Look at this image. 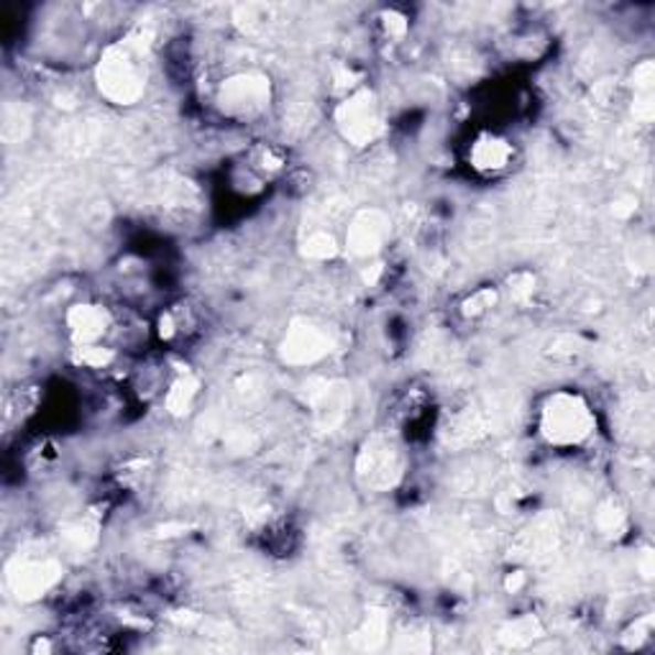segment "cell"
Here are the masks:
<instances>
[{"label": "cell", "mask_w": 655, "mask_h": 655, "mask_svg": "<svg viewBox=\"0 0 655 655\" xmlns=\"http://www.w3.org/2000/svg\"><path fill=\"white\" fill-rule=\"evenodd\" d=\"M197 325L200 318L195 313V308L180 302V305H170L162 310V315H159L157 321V335L167 346H180L182 341H187L190 335L197 331Z\"/></svg>", "instance_id": "obj_10"}, {"label": "cell", "mask_w": 655, "mask_h": 655, "mask_svg": "<svg viewBox=\"0 0 655 655\" xmlns=\"http://www.w3.org/2000/svg\"><path fill=\"white\" fill-rule=\"evenodd\" d=\"M358 476L372 490H389L402 476V453L389 438H372L362 459H358Z\"/></svg>", "instance_id": "obj_6"}, {"label": "cell", "mask_w": 655, "mask_h": 655, "mask_svg": "<svg viewBox=\"0 0 655 655\" xmlns=\"http://www.w3.org/2000/svg\"><path fill=\"white\" fill-rule=\"evenodd\" d=\"M497 298H500V292L492 290V287H484V290L471 292L466 302L461 305V313L466 318H482L490 313V308L494 305V302H497Z\"/></svg>", "instance_id": "obj_17"}, {"label": "cell", "mask_w": 655, "mask_h": 655, "mask_svg": "<svg viewBox=\"0 0 655 655\" xmlns=\"http://www.w3.org/2000/svg\"><path fill=\"white\" fill-rule=\"evenodd\" d=\"M271 100V83L264 72L241 69L234 75L223 77L215 87V106L228 118H249L261 116L269 108Z\"/></svg>", "instance_id": "obj_4"}, {"label": "cell", "mask_w": 655, "mask_h": 655, "mask_svg": "<svg viewBox=\"0 0 655 655\" xmlns=\"http://www.w3.org/2000/svg\"><path fill=\"white\" fill-rule=\"evenodd\" d=\"M535 430L550 449H584L597 433V412L577 389H556L538 405Z\"/></svg>", "instance_id": "obj_1"}, {"label": "cell", "mask_w": 655, "mask_h": 655, "mask_svg": "<svg viewBox=\"0 0 655 655\" xmlns=\"http://www.w3.org/2000/svg\"><path fill=\"white\" fill-rule=\"evenodd\" d=\"M72 362L77 369L103 372L118 362V348L110 343H90V346H72Z\"/></svg>", "instance_id": "obj_14"}, {"label": "cell", "mask_w": 655, "mask_h": 655, "mask_svg": "<svg viewBox=\"0 0 655 655\" xmlns=\"http://www.w3.org/2000/svg\"><path fill=\"white\" fill-rule=\"evenodd\" d=\"M379 31L387 42L397 44L399 39H405L407 29H410V21H407L405 13H399L397 8H387V11L379 13Z\"/></svg>", "instance_id": "obj_16"}, {"label": "cell", "mask_w": 655, "mask_h": 655, "mask_svg": "<svg viewBox=\"0 0 655 655\" xmlns=\"http://www.w3.org/2000/svg\"><path fill=\"white\" fill-rule=\"evenodd\" d=\"M466 162L479 178H500L515 162V143L497 131H482L469 143Z\"/></svg>", "instance_id": "obj_7"}, {"label": "cell", "mask_w": 655, "mask_h": 655, "mask_svg": "<svg viewBox=\"0 0 655 655\" xmlns=\"http://www.w3.org/2000/svg\"><path fill=\"white\" fill-rule=\"evenodd\" d=\"M118 315L103 302H75L65 313V331L72 346H90V343H110L116 333Z\"/></svg>", "instance_id": "obj_5"}, {"label": "cell", "mask_w": 655, "mask_h": 655, "mask_svg": "<svg viewBox=\"0 0 655 655\" xmlns=\"http://www.w3.org/2000/svg\"><path fill=\"white\" fill-rule=\"evenodd\" d=\"M507 284H509L507 290H509V294H513L515 302L530 300L535 292V277L530 275V271H517V275L509 277Z\"/></svg>", "instance_id": "obj_18"}, {"label": "cell", "mask_w": 655, "mask_h": 655, "mask_svg": "<svg viewBox=\"0 0 655 655\" xmlns=\"http://www.w3.org/2000/svg\"><path fill=\"white\" fill-rule=\"evenodd\" d=\"M246 170H251L259 180H271L287 170V151L279 149L277 143L259 141L257 147L249 149L244 159Z\"/></svg>", "instance_id": "obj_13"}, {"label": "cell", "mask_w": 655, "mask_h": 655, "mask_svg": "<svg viewBox=\"0 0 655 655\" xmlns=\"http://www.w3.org/2000/svg\"><path fill=\"white\" fill-rule=\"evenodd\" d=\"M331 335H328L321 325L300 323L292 325V331L284 335L282 356L284 362L292 366H310L331 354Z\"/></svg>", "instance_id": "obj_9"}, {"label": "cell", "mask_w": 655, "mask_h": 655, "mask_svg": "<svg viewBox=\"0 0 655 655\" xmlns=\"http://www.w3.org/2000/svg\"><path fill=\"white\" fill-rule=\"evenodd\" d=\"M60 569L52 561H26L19 566V571L11 573L13 589L19 591L23 599H36L44 597L46 591L54 587L57 581Z\"/></svg>", "instance_id": "obj_11"}, {"label": "cell", "mask_w": 655, "mask_h": 655, "mask_svg": "<svg viewBox=\"0 0 655 655\" xmlns=\"http://www.w3.org/2000/svg\"><path fill=\"white\" fill-rule=\"evenodd\" d=\"M200 397V379L195 377L190 369H178L170 374V382H167L164 387V395H162V402H164V410L170 415H187L193 410L195 402Z\"/></svg>", "instance_id": "obj_12"}, {"label": "cell", "mask_w": 655, "mask_h": 655, "mask_svg": "<svg viewBox=\"0 0 655 655\" xmlns=\"http://www.w3.org/2000/svg\"><path fill=\"white\" fill-rule=\"evenodd\" d=\"M389 238V221L379 211H362L346 228V251L354 257L372 259L385 249Z\"/></svg>", "instance_id": "obj_8"}, {"label": "cell", "mask_w": 655, "mask_h": 655, "mask_svg": "<svg viewBox=\"0 0 655 655\" xmlns=\"http://www.w3.org/2000/svg\"><path fill=\"white\" fill-rule=\"evenodd\" d=\"M335 129L343 136V141H348L351 147H372L385 133V116H382L379 100L369 87L346 95L335 103L333 108Z\"/></svg>", "instance_id": "obj_3"}, {"label": "cell", "mask_w": 655, "mask_h": 655, "mask_svg": "<svg viewBox=\"0 0 655 655\" xmlns=\"http://www.w3.org/2000/svg\"><path fill=\"white\" fill-rule=\"evenodd\" d=\"M95 85L114 106H133L147 90V50L139 39H121L103 50L95 67Z\"/></svg>", "instance_id": "obj_2"}, {"label": "cell", "mask_w": 655, "mask_h": 655, "mask_svg": "<svg viewBox=\"0 0 655 655\" xmlns=\"http://www.w3.org/2000/svg\"><path fill=\"white\" fill-rule=\"evenodd\" d=\"M339 249H341L339 241H335L328 230H313V234H308L305 241H302V254L313 261L333 259L335 254H339Z\"/></svg>", "instance_id": "obj_15"}]
</instances>
